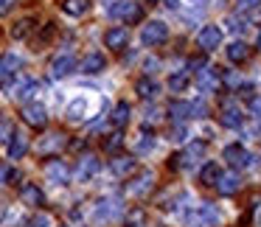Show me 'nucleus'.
I'll list each match as a JSON object with an SVG mask.
<instances>
[{"mask_svg": "<svg viewBox=\"0 0 261 227\" xmlns=\"http://www.w3.org/2000/svg\"><path fill=\"white\" fill-rule=\"evenodd\" d=\"M219 219H222V213L214 202H199L197 208H191L186 213V221L191 227H216Z\"/></svg>", "mask_w": 261, "mask_h": 227, "instance_id": "f257e3e1", "label": "nucleus"}, {"mask_svg": "<svg viewBox=\"0 0 261 227\" xmlns=\"http://www.w3.org/2000/svg\"><path fill=\"white\" fill-rule=\"evenodd\" d=\"M205 140H194V143H188L186 149H182L177 157H171V163L169 165H174V168H194V165H199L202 163V157H205Z\"/></svg>", "mask_w": 261, "mask_h": 227, "instance_id": "f03ea898", "label": "nucleus"}, {"mask_svg": "<svg viewBox=\"0 0 261 227\" xmlns=\"http://www.w3.org/2000/svg\"><path fill=\"white\" fill-rule=\"evenodd\" d=\"M166 40H169V25H166L163 20H149L141 29V42L149 48L160 45V42H166Z\"/></svg>", "mask_w": 261, "mask_h": 227, "instance_id": "7ed1b4c3", "label": "nucleus"}, {"mask_svg": "<svg viewBox=\"0 0 261 227\" xmlns=\"http://www.w3.org/2000/svg\"><path fill=\"white\" fill-rule=\"evenodd\" d=\"M110 14H113V17H118V20H124L126 25L138 23V20L143 17L141 6H138L135 0H121L118 6H113V9H110Z\"/></svg>", "mask_w": 261, "mask_h": 227, "instance_id": "20e7f679", "label": "nucleus"}, {"mask_svg": "<svg viewBox=\"0 0 261 227\" xmlns=\"http://www.w3.org/2000/svg\"><path fill=\"white\" fill-rule=\"evenodd\" d=\"M197 45L202 48L205 53L216 51V48L222 45V29L219 25H205V29L199 31V37H197Z\"/></svg>", "mask_w": 261, "mask_h": 227, "instance_id": "39448f33", "label": "nucleus"}, {"mask_svg": "<svg viewBox=\"0 0 261 227\" xmlns=\"http://www.w3.org/2000/svg\"><path fill=\"white\" fill-rule=\"evenodd\" d=\"M23 121L29 126H34V129H45V124H48V109L42 107V104H25L23 107Z\"/></svg>", "mask_w": 261, "mask_h": 227, "instance_id": "423d86ee", "label": "nucleus"}, {"mask_svg": "<svg viewBox=\"0 0 261 227\" xmlns=\"http://www.w3.org/2000/svg\"><path fill=\"white\" fill-rule=\"evenodd\" d=\"M225 160L233 165V171L239 168H247L250 163H253V157H250V152L244 146H239V143H230V146L225 149Z\"/></svg>", "mask_w": 261, "mask_h": 227, "instance_id": "0eeeda50", "label": "nucleus"}, {"mask_svg": "<svg viewBox=\"0 0 261 227\" xmlns=\"http://www.w3.org/2000/svg\"><path fill=\"white\" fill-rule=\"evenodd\" d=\"M121 213V199L110 196V199H98L96 208H93V216H96V221H110L113 216Z\"/></svg>", "mask_w": 261, "mask_h": 227, "instance_id": "6e6552de", "label": "nucleus"}, {"mask_svg": "<svg viewBox=\"0 0 261 227\" xmlns=\"http://www.w3.org/2000/svg\"><path fill=\"white\" fill-rule=\"evenodd\" d=\"M194 84H197L199 93H214L216 87H219V73H216L214 68H202L194 76Z\"/></svg>", "mask_w": 261, "mask_h": 227, "instance_id": "1a4fd4ad", "label": "nucleus"}, {"mask_svg": "<svg viewBox=\"0 0 261 227\" xmlns=\"http://www.w3.org/2000/svg\"><path fill=\"white\" fill-rule=\"evenodd\" d=\"M98 168H101L98 157H93V154H85V157L79 160V165H76V180H79V182H90L93 177L98 174Z\"/></svg>", "mask_w": 261, "mask_h": 227, "instance_id": "9d476101", "label": "nucleus"}, {"mask_svg": "<svg viewBox=\"0 0 261 227\" xmlns=\"http://www.w3.org/2000/svg\"><path fill=\"white\" fill-rule=\"evenodd\" d=\"M239 188H242V177H239V171H227V174H219V180H216V191H219L222 196H233Z\"/></svg>", "mask_w": 261, "mask_h": 227, "instance_id": "9b49d317", "label": "nucleus"}, {"mask_svg": "<svg viewBox=\"0 0 261 227\" xmlns=\"http://www.w3.org/2000/svg\"><path fill=\"white\" fill-rule=\"evenodd\" d=\"M45 174H48V180H51L54 185H68L70 182V168L62 163V160H51V163L45 165Z\"/></svg>", "mask_w": 261, "mask_h": 227, "instance_id": "f8f14e48", "label": "nucleus"}, {"mask_svg": "<svg viewBox=\"0 0 261 227\" xmlns=\"http://www.w3.org/2000/svg\"><path fill=\"white\" fill-rule=\"evenodd\" d=\"M126 42H129V29H124V25H115V29H110L107 34H104V45L113 48V51L126 48Z\"/></svg>", "mask_w": 261, "mask_h": 227, "instance_id": "ddd939ff", "label": "nucleus"}, {"mask_svg": "<svg viewBox=\"0 0 261 227\" xmlns=\"http://www.w3.org/2000/svg\"><path fill=\"white\" fill-rule=\"evenodd\" d=\"M76 70V59L70 56V53H62V56H57L51 62V76L54 79H65V76H70Z\"/></svg>", "mask_w": 261, "mask_h": 227, "instance_id": "4468645a", "label": "nucleus"}, {"mask_svg": "<svg viewBox=\"0 0 261 227\" xmlns=\"http://www.w3.org/2000/svg\"><path fill=\"white\" fill-rule=\"evenodd\" d=\"M104 68H107V59H104V53H87V56L82 59V73H87V76L101 73Z\"/></svg>", "mask_w": 261, "mask_h": 227, "instance_id": "2eb2a0df", "label": "nucleus"}, {"mask_svg": "<svg viewBox=\"0 0 261 227\" xmlns=\"http://www.w3.org/2000/svg\"><path fill=\"white\" fill-rule=\"evenodd\" d=\"M25 152H29V137H25L23 132H14V135L9 137V157L20 160Z\"/></svg>", "mask_w": 261, "mask_h": 227, "instance_id": "dca6fc26", "label": "nucleus"}, {"mask_svg": "<svg viewBox=\"0 0 261 227\" xmlns=\"http://www.w3.org/2000/svg\"><path fill=\"white\" fill-rule=\"evenodd\" d=\"M59 149H65V135H48V137H42L40 140V146H37V152L40 154H57Z\"/></svg>", "mask_w": 261, "mask_h": 227, "instance_id": "f3484780", "label": "nucleus"}, {"mask_svg": "<svg viewBox=\"0 0 261 227\" xmlns=\"http://www.w3.org/2000/svg\"><path fill=\"white\" fill-rule=\"evenodd\" d=\"M152 182H154V174H152V171H143V174L138 177V180H132L129 185H126V191L135 193V196H143V193H146L149 188H152Z\"/></svg>", "mask_w": 261, "mask_h": 227, "instance_id": "a211bd4d", "label": "nucleus"}, {"mask_svg": "<svg viewBox=\"0 0 261 227\" xmlns=\"http://www.w3.org/2000/svg\"><path fill=\"white\" fill-rule=\"evenodd\" d=\"M219 124H222V126H227V129H242V126H244V115H242V109L227 107L225 112L219 115Z\"/></svg>", "mask_w": 261, "mask_h": 227, "instance_id": "6ab92c4d", "label": "nucleus"}, {"mask_svg": "<svg viewBox=\"0 0 261 227\" xmlns=\"http://www.w3.org/2000/svg\"><path fill=\"white\" fill-rule=\"evenodd\" d=\"M135 93L143 98V101H152V98H158V93H160V84H158V81H152V79L146 76V79H141V81L135 84Z\"/></svg>", "mask_w": 261, "mask_h": 227, "instance_id": "aec40b11", "label": "nucleus"}, {"mask_svg": "<svg viewBox=\"0 0 261 227\" xmlns=\"http://www.w3.org/2000/svg\"><path fill=\"white\" fill-rule=\"evenodd\" d=\"M110 168H113L115 177H129V174H135L138 163L132 157H115L113 163H110Z\"/></svg>", "mask_w": 261, "mask_h": 227, "instance_id": "412c9836", "label": "nucleus"}, {"mask_svg": "<svg viewBox=\"0 0 261 227\" xmlns=\"http://www.w3.org/2000/svg\"><path fill=\"white\" fill-rule=\"evenodd\" d=\"M227 59H230L233 65H242V62H247L250 59V48L244 45V42H230V45H227Z\"/></svg>", "mask_w": 261, "mask_h": 227, "instance_id": "4be33fe9", "label": "nucleus"}, {"mask_svg": "<svg viewBox=\"0 0 261 227\" xmlns=\"http://www.w3.org/2000/svg\"><path fill=\"white\" fill-rule=\"evenodd\" d=\"M169 115H171L174 124H182V121L191 118V104L188 101H171L169 104Z\"/></svg>", "mask_w": 261, "mask_h": 227, "instance_id": "5701e85b", "label": "nucleus"}, {"mask_svg": "<svg viewBox=\"0 0 261 227\" xmlns=\"http://www.w3.org/2000/svg\"><path fill=\"white\" fill-rule=\"evenodd\" d=\"M20 199H23L25 205H42L45 202V193H42L37 185L29 182V185H23V191H20Z\"/></svg>", "mask_w": 261, "mask_h": 227, "instance_id": "b1692460", "label": "nucleus"}, {"mask_svg": "<svg viewBox=\"0 0 261 227\" xmlns=\"http://www.w3.org/2000/svg\"><path fill=\"white\" fill-rule=\"evenodd\" d=\"M85 112H87V98L79 96L68 104V121H85Z\"/></svg>", "mask_w": 261, "mask_h": 227, "instance_id": "393cba45", "label": "nucleus"}, {"mask_svg": "<svg viewBox=\"0 0 261 227\" xmlns=\"http://www.w3.org/2000/svg\"><path fill=\"white\" fill-rule=\"evenodd\" d=\"M219 174H222V171H219V165H216V163H205L202 171H199V180H202V185L214 188L216 180H219Z\"/></svg>", "mask_w": 261, "mask_h": 227, "instance_id": "a878e982", "label": "nucleus"}, {"mask_svg": "<svg viewBox=\"0 0 261 227\" xmlns=\"http://www.w3.org/2000/svg\"><path fill=\"white\" fill-rule=\"evenodd\" d=\"M62 9H65V14H70V17H82V14L90 9V3H87V0H65Z\"/></svg>", "mask_w": 261, "mask_h": 227, "instance_id": "bb28decb", "label": "nucleus"}, {"mask_svg": "<svg viewBox=\"0 0 261 227\" xmlns=\"http://www.w3.org/2000/svg\"><path fill=\"white\" fill-rule=\"evenodd\" d=\"M129 112H132L129 104L118 101V104H115V109H113V124L115 126H126V124H129Z\"/></svg>", "mask_w": 261, "mask_h": 227, "instance_id": "cd10ccee", "label": "nucleus"}, {"mask_svg": "<svg viewBox=\"0 0 261 227\" xmlns=\"http://www.w3.org/2000/svg\"><path fill=\"white\" fill-rule=\"evenodd\" d=\"M34 31V20L31 17H25V20H20V23H14V29H12V37L14 40H25V37Z\"/></svg>", "mask_w": 261, "mask_h": 227, "instance_id": "c85d7f7f", "label": "nucleus"}, {"mask_svg": "<svg viewBox=\"0 0 261 227\" xmlns=\"http://www.w3.org/2000/svg\"><path fill=\"white\" fill-rule=\"evenodd\" d=\"M188 81H191V70H177V73L169 79V87H171V93H180L182 87L188 84Z\"/></svg>", "mask_w": 261, "mask_h": 227, "instance_id": "c756f323", "label": "nucleus"}, {"mask_svg": "<svg viewBox=\"0 0 261 227\" xmlns=\"http://www.w3.org/2000/svg\"><path fill=\"white\" fill-rule=\"evenodd\" d=\"M124 227H146V210H143V208L129 210V213H126Z\"/></svg>", "mask_w": 261, "mask_h": 227, "instance_id": "7c9ffc66", "label": "nucleus"}, {"mask_svg": "<svg viewBox=\"0 0 261 227\" xmlns=\"http://www.w3.org/2000/svg\"><path fill=\"white\" fill-rule=\"evenodd\" d=\"M37 90H40V84H37V81H23V84L17 87V93H14V96H17L20 101H29Z\"/></svg>", "mask_w": 261, "mask_h": 227, "instance_id": "2f4dec72", "label": "nucleus"}, {"mask_svg": "<svg viewBox=\"0 0 261 227\" xmlns=\"http://www.w3.org/2000/svg\"><path fill=\"white\" fill-rule=\"evenodd\" d=\"M138 154H146V152H152V149H154V135H152V132H146V129H143L141 132V140H138Z\"/></svg>", "mask_w": 261, "mask_h": 227, "instance_id": "473e14b6", "label": "nucleus"}, {"mask_svg": "<svg viewBox=\"0 0 261 227\" xmlns=\"http://www.w3.org/2000/svg\"><path fill=\"white\" fill-rule=\"evenodd\" d=\"M225 25H227V31H233V34H242V31L247 29V20L239 17V14H230V17L225 20Z\"/></svg>", "mask_w": 261, "mask_h": 227, "instance_id": "72a5a7b5", "label": "nucleus"}, {"mask_svg": "<svg viewBox=\"0 0 261 227\" xmlns=\"http://www.w3.org/2000/svg\"><path fill=\"white\" fill-rule=\"evenodd\" d=\"M25 227H51V216L48 213H34L25 219Z\"/></svg>", "mask_w": 261, "mask_h": 227, "instance_id": "f704fd0d", "label": "nucleus"}, {"mask_svg": "<svg viewBox=\"0 0 261 227\" xmlns=\"http://www.w3.org/2000/svg\"><path fill=\"white\" fill-rule=\"evenodd\" d=\"M219 81H225V87H227V90H239V84H242V76H236L233 70H225Z\"/></svg>", "mask_w": 261, "mask_h": 227, "instance_id": "c9c22d12", "label": "nucleus"}, {"mask_svg": "<svg viewBox=\"0 0 261 227\" xmlns=\"http://www.w3.org/2000/svg\"><path fill=\"white\" fill-rule=\"evenodd\" d=\"M121 143H124V135H121V132H113V135L104 140V149H107V152H115V149H121Z\"/></svg>", "mask_w": 261, "mask_h": 227, "instance_id": "e433bc0d", "label": "nucleus"}, {"mask_svg": "<svg viewBox=\"0 0 261 227\" xmlns=\"http://www.w3.org/2000/svg\"><path fill=\"white\" fill-rule=\"evenodd\" d=\"M250 112H253V118L261 124V96H255V98H250Z\"/></svg>", "mask_w": 261, "mask_h": 227, "instance_id": "4c0bfd02", "label": "nucleus"}, {"mask_svg": "<svg viewBox=\"0 0 261 227\" xmlns=\"http://www.w3.org/2000/svg\"><path fill=\"white\" fill-rule=\"evenodd\" d=\"M171 140H177V143L186 140V126H182V124H177L174 129H171Z\"/></svg>", "mask_w": 261, "mask_h": 227, "instance_id": "58836bf2", "label": "nucleus"}, {"mask_svg": "<svg viewBox=\"0 0 261 227\" xmlns=\"http://www.w3.org/2000/svg\"><path fill=\"white\" fill-rule=\"evenodd\" d=\"M205 112H208V109H205V104H202V101L191 104V118H205Z\"/></svg>", "mask_w": 261, "mask_h": 227, "instance_id": "ea45409f", "label": "nucleus"}, {"mask_svg": "<svg viewBox=\"0 0 261 227\" xmlns=\"http://www.w3.org/2000/svg\"><path fill=\"white\" fill-rule=\"evenodd\" d=\"M158 65H160V62H158L154 56H152V59H146V62H143V70H146V76L158 73Z\"/></svg>", "mask_w": 261, "mask_h": 227, "instance_id": "a19ab883", "label": "nucleus"}, {"mask_svg": "<svg viewBox=\"0 0 261 227\" xmlns=\"http://www.w3.org/2000/svg\"><path fill=\"white\" fill-rule=\"evenodd\" d=\"M258 3L261 0H239V9H242V12H250V9H255Z\"/></svg>", "mask_w": 261, "mask_h": 227, "instance_id": "79ce46f5", "label": "nucleus"}, {"mask_svg": "<svg viewBox=\"0 0 261 227\" xmlns=\"http://www.w3.org/2000/svg\"><path fill=\"white\" fill-rule=\"evenodd\" d=\"M160 118V109L158 107H149L146 109V124H149V121H158Z\"/></svg>", "mask_w": 261, "mask_h": 227, "instance_id": "37998d69", "label": "nucleus"}, {"mask_svg": "<svg viewBox=\"0 0 261 227\" xmlns=\"http://www.w3.org/2000/svg\"><path fill=\"white\" fill-rule=\"evenodd\" d=\"M12 12V0H0V17Z\"/></svg>", "mask_w": 261, "mask_h": 227, "instance_id": "c03bdc74", "label": "nucleus"}, {"mask_svg": "<svg viewBox=\"0 0 261 227\" xmlns=\"http://www.w3.org/2000/svg\"><path fill=\"white\" fill-rule=\"evenodd\" d=\"M0 185H6V165H0Z\"/></svg>", "mask_w": 261, "mask_h": 227, "instance_id": "a18cd8bd", "label": "nucleus"}, {"mask_svg": "<svg viewBox=\"0 0 261 227\" xmlns=\"http://www.w3.org/2000/svg\"><path fill=\"white\" fill-rule=\"evenodd\" d=\"M166 6H169V9H177L180 3H177V0H166Z\"/></svg>", "mask_w": 261, "mask_h": 227, "instance_id": "49530a36", "label": "nucleus"}, {"mask_svg": "<svg viewBox=\"0 0 261 227\" xmlns=\"http://www.w3.org/2000/svg\"><path fill=\"white\" fill-rule=\"evenodd\" d=\"M255 45L261 48V29H258V34H255Z\"/></svg>", "mask_w": 261, "mask_h": 227, "instance_id": "de8ad7c7", "label": "nucleus"}, {"mask_svg": "<svg viewBox=\"0 0 261 227\" xmlns=\"http://www.w3.org/2000/svg\"><path fill=\"white\" fill-rule=\"evenodd\" d=\"M191 3H205V0H191Z\"/></svg>", "mask_w": 261, "mask_h": 227, "instance_id": "09e8293b", "label": "nucleus"}, {"mask_svg": "<svg viewBox=\"0 0 261 227\" xmlns=\"http://www.w3.org/2000/svg\"><path fill=\"white\" fill-rule=\"evenodd\" d=\"M0 124H3V118H0Z\"/></svg>", "mask_w": 261, "mask_h": 227, "instance_id": "8fccbe9b", "label": "nucleus"}]
</instances>
